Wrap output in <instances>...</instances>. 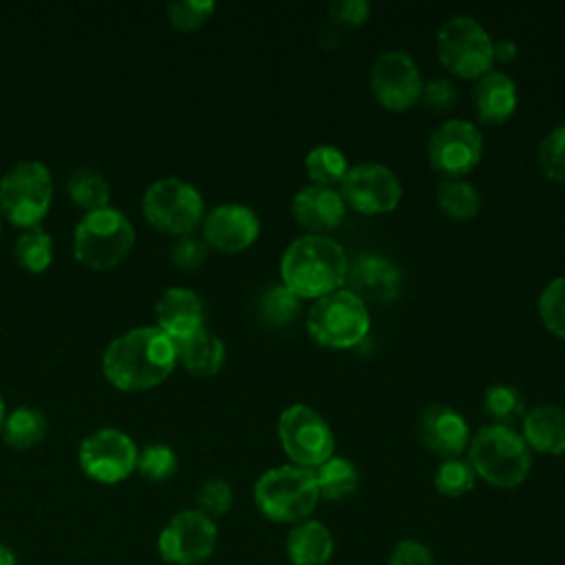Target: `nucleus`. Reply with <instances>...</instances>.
<instances>
[{
  "mask_svg": "<svg viewBox=\"0 0 565 565\" xmlns=\"http://www.w3.org/2000/svg\"><path fill=\"white\" fill-rule=\"evenodd\" d=\"M194 501H196L199 512L214 519V516L225 514L232 508L234 492H232L230 481H225L221 477H210L199 483V488L194 492Z\"/></svg>",
  "mask_w": 565,
  "mask_h": 565,
  "instance_id": "nucleus-37",
  "label": "nucleus"
},
{
  "mask_svg": "<svg viewBox=\"0 0 565 565\" xmlns=\"http://www.w3.org/2000/svg\"><path fill=\"white\" fill-rule=\"evenodd\" d=\"M347 212L342 194L331 185L307 183L291 199L294 218L309 230V234H324L335 227Z\"/></svg>",
  "mask_w": 565,
  "mask_h": 565,
  "instance_id": "nucleus-20",
  "label": "nucleus"
},
{
  "mask_svg": "<svg viewBox=\"0 0 565 565\" xmlns=\"http://www.w3.org/2000/svg\"><path fill=\"white\" fill-rule=\"evenodd\" d=\"M179 459L172 446L161 444V441H150L139 450L137 457V470L148 479V481H166L177 472Z\"/></svg>",
  "mask_w": 565,
  "mask_h": 565,
  "instance_id": "nucleus-35",
  "label": "nucleus"
},
{
  "mask_svg": "<svg viewBox=\"0 0 565 565\" xmlns=\"http://www.w3.org/2000/svg\"><path fill=\"white\" fill-rule=\"evenodd\" d=\"M437 57L459 77H481L492 71V38L486 26L466 13L441 22L435 38Z\"/></svg>",
  "mask_w": 565,
  "mask_h": 565,
  "instance_id": "nucleus-9",
  "label": "nucleus"
},
{
  "mask_svg": "<svg viewBox=\"0 0 565 565\" xmlns=\"http://www.w3.org/2000/svg\"><path fill=\"white\" fill-rule=\"evenodd\" d=\"M135 245L130 218L113 205L84 212L73 232V254L90 269H110L119 265Z\"/></svg>",
  "mask_w": 565,
  "mask_h": 565,
  "instance_id": "nucleus-4",
  "label": "nucleus"
},
{
  "mask_svg": "<svg viewBox=\"0 0 565 565\" xmlns=\"http://www.w3.org/2000/svg\"><path fill=\"white\" fill-rule=\"evenodd\" d=\"M305 170L311 183L333 188V183H340L349 170L347 154L331 143H318L305 154Z\"/></svg>",
  "mask_w": 565,
  "mask_h": 565,
  "instance_id": "nucleus-31",
  "label": "nucleus"
},
{
  "mask_svg": "<svg viewBox=\"0 0 565 565\" xmlns=\"http://www.w3.org/2000/svg\"><path fill=\"white\" fill-rule=\"evenodd\" d=\"M516 84L503 71H488L477 77L472 88V106L483 124H501L516 108Z\"/></svg>",
  "mask_w": 565,
  "mask_h": 565,
  "instance_id": "nucleus-21",
  "label": "nucleus"
},
{
  "mask_svg": "<svg viewBox=\"0 0 565 565\" xmlns=\"http://www.w3.org/2000/svg\"><path fill=\"white\" fill-rule=\"evenodd\" d=\"M139 448L119 428H97L79 441L77 461L86 477L97 483H119L137 470Z\"/></svg>",
  "mask_w": 565,
  "mask_h": 565,
  "instance_id": "nucleus-11",
  "label": "nucleus"
},
{
  "mask_svg": "<svg viewBox=\"0 0 565 565\" xmlns=\"http://www.w3.org/2000/svg\"><path fill=\"white\" fill-rule=\"evenodd\" d=\"M49 430L46 415L35 406H18L2 422V439L15 450H29L38 446Z\"/></svg>",
  "mask_w": 565,
  "mask_h": 565,
  "instance_id": "nucleus-25",
  "label": "nucleus"
},
{
  "mask_svg": "<svg viewBox=\"0 0 565 565\" xmlns=\"http://www.w3.org/2000/svg\"><path fill=\"white\" fill-rule=\"evenodd\" d=\"M371 93L388 110H406L422 95V73L417 62L404 49L380 51L369 68Z\"/></svg>",
  "mask_w": 565,
  "mask_h": 565,
  "instance_id": "nucleus-13",
  "label": "nucleus"
},
{
  "mask_svg": "<svg viewBox=\"0 0 565 565\" xmlns=\"http://www.w3.org/2000/svg\"><path fill=\"white\" fill-rule=\"evenodd\" d=\"M539 316L558 338H565V274L552 278L539 294Z\"/></svg>",
  "mask_w": 565,
  "mask_h": 565,
  "instance_id": "nucleus-36",
  "label": "nucleus"
},
{
  "mask_svg": "<svg viewBox=\"0 0 565 565\" xmlns=\"http://www.w3.org/2000/svg\"><path fill=\"white\" fill-rule=\"evenodd\" d=\"M521 437L530 450L543 455L565 452V408L556 404H539L525 411L521 419Z\"/></svg>",
  "mask_w": 565,
  "mask_h": 565,
  "instance_id": "nucleus-22",
  "label": "nucleus"
},
{
  "mask_svg": "<svg viewBox=\"0 0 565 565\" xmlns=\"http://www.w3.org/2000/svg\"><path fill=\"white\" fill-rule=\"evenodd\" d=\"M349 258L344 247L327 234H302L280 256V278L300 300L320 298L347 280Z\"/></svg>",
  "mask_w": 565,
  "mask_h": 565,
  "instance_id": "nucleus-2",
  "label": "nucleus"
},
{
  "mask_svg": "<svg viewBox=\"0 0 565 565\" xmlns=\"http://www.w3.org/2000/svg\"><path fill=\"white\" fill-rule=\"evenodd\" d=\"M318 486L313 470L294 463L265 470L254 483L258 510L276 523H300L318 505Z\"/></svg>",
  "mask_w": 565,
  "mask_h": 565,
  "instance_id": "nucleus-5",
  "label": "nucleus"
},
{
  "mask_svg": "<svg viewBox=\"0 0 565 565\" xmlns=\"http://www.w3.org/2000/svg\"><path fill=\"white\" fill-rule=\"evenodd\" d=\"M313 477L320 499L327 501H342L351 497L360 486L358 466L351 459L338 455H331L327 461L313 468Z\"/></svg>",
  "mask_w": 565,
  "mask_h": 565,
  "instance_id": "nucleus-26",
  "label": "nucleus"
},
{
  "mask_svg": "<svg viewBox=\"0 0 565 565\" xmlns=\"http://www.w3.org/2000/svg\"><path fill=\"white\" fill-rule=\"evenodd\" d=\"M536 166L550 181H565V121L541 137Z\"/></svg>",
  "mask_w": 565,
  "mask_h": 565,
  "instance_id": "nucleus-33",
  "label": "nucleus"
},
{
  "mask_svg": "<svg viewBox=\"0 0 565 565\" xmlns=\"http://www.w3.org/2000/svg\"><path fill=\"white\" fill-rule=\"evenodd\" d=\"M327 13L333 22L344 26H360L371 13L369 0H333L327 4Z\"/></svg>",
  "mask_w": 565,
  "mask_h": 565,
  "instance_id": "nucleus-41",
  "label": "nucleus"
},
{
  "mask_svg": "<svg viewBox=\"0 0 565 565\" xmlns=\"http://www.w3.org/2000/svg\"><path fill=\"white\" fill-rule=\"evenodd\" d=\"M477 475L470 466V461L466 459H444L433 477V483L437 488V492H441L444 497H461L466 492H470L475 488Z\"/></svg>",
  "mask_w": 565,
  "mask_h": 565,
  "instance_id": "nucleus-34",
  "label": "nucleus"
},
{
  "mask_svg": "<svg viewBox=\"0 0 565 565\" xmlns=\"http://www.w3.org/2000/svg\"><path fill=\"white\" fill-rule=\"evenodd\" d=\"M203 241L225 254L243 252L260 234L258 214L245 203H221L203 216Z\"/></svg>",
  "mask_w": 565,
  "mask_h": 565,
  "instance_id": "nucleus-17",
  "label": "nucleus"
},
{
  "mask_svg": "<svg viewBox=\"0 0 565 565\" xmlns=\"http://www.w3.org/2000/svg\"><path fill=\"white\" fill-rule=\"evenodd\" d=\"M285 550L291 565H327L333 554V534L324 523L305 519L289 530Z\"/></svg>",
  "mask_w": 565,
  "mask_h": 565,
  "instance_id": "nucleus-23",
  "label": "nucleus"
},
{
  "mask_svg": "<svg viewBox=\"0 0 565 565\" xmlns=\"http://www.w3.org/2000/svg\"><path fill=\"white\" fill-rule=\"evenodd\" d=\"M340 194L347 205L364 214L391 212L402 199V183L397 174L377 161H362L349 166L340 181Z\"/></svg>",
  "mask_w": 565,
  "mask_h": 565,
  "instance_id": "nucleus-15",
  "label": "nucleus"
},
{
  "mask_svg": "<svg viewBox=\"0 0 565 565\" xmlns=\"http://www.w3.org/2000/svg\"><path fill=\"white\" fill-rule=\"evenodd\" d=\"M13 258L22 269L42 274L53 260V236L42 225L24 227L15 238Z\"/></svg>",
  "mask_w": 565,
  "mask_h": 565,
  "instance_id": "nucleus-28",
  "label": "nucleus"
},
{
  "mask_svg": "<svg viewBox=\"0 0 565 565\" xmlns=\"http://www.w3.org/2000/svg\"><path fill=\"white\" fill-rule=\"evenodd\" d=\"M468 461L477 477L494 488L521 486L532 468V450L510 426L486 424L468 444Z\"/></svg>",
  "mask_w": 565,
  "mask_h": 565,
  "instance_id": "nucleus-3",
  "label": "nucleus"
},
{
  "mask_svg": "<svg viewBox=\"0 0 565 565\" xmlns=\"http://www.w3.org/2000/svg\"><path fill=\"white\" fill-rule=\"evenodd\" d=\"M214 9L212 0H172L168 2V20L179 31H194L212 18Z\"/></svg>",
  "mask_w": 565,
  "mask_h": 565,
  "instance_id": "nucleus-38",
  "label": "nucleus"
},
{
  "mask_svg": "<svg viewBox=\"0 0 565 565\" xmlns=\"http://www.w3.org/2000/svg\"><path fill=\"white\" fill-rule=\"evenodd\" d=\"M435 199H437V205L444 210V214L457 221L472 218L481 207L479 190L461 177H444L437 183Z\"/></svg>",
  "mask_w": 565,
  "mask_h": 565,
  "instance_id": "nucleus-27",
  "label": "nucleus"
},
{
  "mask_svg": "<svg viewBox=\"0 0 565 565\" xmlns=\"http://www.w3.org/2000/svg\"><path fill=\"white\" fill-rule=\"evenodd\" d=\"M428 163L444 177L468 174L483 154L481 130L468 119L450 117L441 121L426 143Z\"/></svg>",
  "mask_w": 565,
  "mask_h": 565,
  "instance_id": "nucleus-14",
  "label": "nucleus"
},
{
  "mask_svg": "<svg viewBox=\"0 0 565 565\" xmlns=\"http://www.w3.org/2000/svg\"><path fill=\"white\" fill-rule=\"evenodd\" d=\"M207 254H210V245L203 238H196L192 234L179 236L170 247V260L185 271L199 269L207 260Z\"/></svg>",
  "mask_w": 565,
  "mask_h": 565,
  "instance_id": "nucleus-39",
  "label": "nucleus"
},
{
  "mask_svg": "<svg viewBox=\"0 0 565 565\" xmlns=\"http://www.w3.org/2000/svg\"><path fill=\"white\" fill-rule=\"evenodd\" d=\"M218 530L214 519L194 510L177 512L161 530L157 547L159 556L172 565H199L207 561L216 547Z\"/></svg>",
  "mask_w": 565,
  "mask_h": 565,
  "instance_id": "nucleus-12",
  "label": "nucleus"
},
{
  "mask_svg": "<svg viewBox=\"0 0 565 565\" xmlns=\"http://www.w3.org/2000/svg\"><path fill=\"white\" fill-rule=\"evenodd\" d=\"M419 97L430 110H448L457 104V88L446 77H433L424 82Z\"/></svg>",
  "mask_w": 565,
  "mask_h": 565,
  "instance_id": "nucleus-40",
  "label": "nucleus"
},
{
  "mask_svg": "<svg viewBox=\"0 0 565 565\" xmlns=\"http://www.w3.org/2000/svg\"><path fill=\"white\" fill-rule=\"evenodd\" d=\"M516 53H519V46H516L514 40H508V38L492 40V60L494 62L508 64V62H512L516 57Z\"/></svg>",
  "mask_w": 565,
  "mask_h": 565,
  "instance_id": "nucleus-43",
  "label": "nucleus"
},
{
  "mask_svg": "<svg viewBox=\"0 0 565 565\" xmlns=\"http://www.w3.org/2000/svg\"><path fill=\"white\" fill-rule=\"evenodd\" d=\"M417 439L426 450L444 459H457L470 444V426L466 417L450 404L435 402L417 415Z\"/></svg>",
  "mask_w": 565,
  "mask_h": 565,
  "instance_id": "nucleus-16",
  "label": "nucleus"
},
{
  "mask_svg": "<svg viewBox=\"0 0 565 565\" xmlns=\"http://www.w3.org/2000/svg\"><path fill=\"white\" fill-rule=\"evenodd\" d=\"M177 360L192 375H216L225 364V344L212 329L203 327L194 335L177 342Z\"/></svg>",
  "mask_w": 565,
  "mask_h": 565,
  "instance_id": "nucleus-24",
  "label": "nucleus"
},
{
  "mask_svg": "<svg viewBox=\"0 0 565 565\" xmlns=\"http://www.w3.org/2000/svg\"><path fill=\"white\" fill-rule=\"evenodd\" d=\"M154 320L177 344L205 327V305L194 289L170 287L154 302Z\"/></svg>",
  "mask_w": 565,
  "mask_h": 565,
  "instance_id": "nucleus-18",
  "label": "nucleus"
},
{
  "mask_svg": "<svg viewBox=\"0 0 565 565\" xmlns=\"http://www.w3.org/2000/svg\"><path fill=\"white\" fill-rule=\"evenodd\" d=\"M4 399H2V395H0V428H2V422H4Z\"/></svg>",
  "mask_w": 565,
  "mask_h": 565,
  "instance_id": "nucleus-45",
  "label": "nucleus"
},
{
  "mask_svg": "<svg viewBox=\"0 0 565 565\" xmlns=\"http://www.w3.org/2000/svg\"><path fill=\"white\" fill-rule=\"evenodd\" d=\"M344 282H349L347 289L358 294L364 302H388L399 294L402 274L391 258L366 252L349 263Z\"/></svg>",
  "mask_w": 565,
  "mask_h": 565,
  "instance_id": "nucleus-19",
  "label": "nucleus"
},
{
  "mask_svg": "<svg viewBox=\"0 0 565 565\" xmlns=\"http://www.w3.org/2000/svg\"><path fill=\"white\" fill-rule=\"evenodd\" d=\"M66 192L79 207L90 212V210H99V207L108 205L110 183L106 181V177L99 170L79 168L68 177Z\"/></svg>",
  "mask_w": 565,
  "mask_h": 565,
  "instance_id": "nucleus-30",
  "label": "nucleus"
},
{
  "mask_svg": "<svg viewBox=\"0 0 565 565\" xmlns=\"http://www.w3.org/2000/svg\"><path fill=\"white\" fill-rule=\"evenodd\" d=\"M141 210L152 227L174 236L192 234L205 216L201 192L179 177L152 181L141 196Z\"/></svg>",
  "mask_w": 565,
  "mask_h": 565,
  "instance_id": "nucleus-8",
  "label": "nucleus"
},
{
  "mask_svg": "<svg viewBox=\"0 0 565 565\" xmlns=\"http://www.w3.org/2000/svg\"><path fill=\"white\" fill-rule=\"evenodd\" d=\"M53 201L51 170L35 159L18 161L0 179V210L13 223L24 227L40 225Z\"/></svg>",
  "mask_w": 565,
  "mask_h": 565,
  "instance_id": "nucleus-7",
  "label": "nucleus"
},
{
  "mask_svg": "<svg viewBox=\"0 0 565 565\" xmlns=\"http://www.w3.org/2000/svg\"><path fill=\"white\" fill-rule=\"evenodd\" d=\"M278 439L294 466L318 468L333 455V430L329 422L309 404H289L278 415Z\"/></svg>",
  "mask_w": 565,
  "mask_h": 565,
  "instance_id": "nucleus-10",
  "label": "nucleus"
},
{
  "mask_svg": "<svg viewBox=\"0 0 565 565\" xmlns=\"http://www.w3.org/2000/svg\"><path fill=\"white\" fill-rule=\"evenodd\" d=\"M177 364V344L157 324L135 327L108 342L102 353L104 377L124 393L161 384Z\"/></svg>",
  "mask_w": 565,
  "mask_h": 565,
  "instance_id": "nucleus-1",
  "label": "nucleus"
},
{
  "mask_svg": "<svg viewBox=\"0 0 565 565\" xmlns=\"http://www.w3.org/2000/svg\"><path fill=\"white\" fill-rule=\"evenodd\" d=\"M309 335L327 349L358 347L371 329L369 305L347 287L313 300L307 313Z\"/></svg>",
  "mask_w": 565,
  "mask_h": 565,
  "instance_id": "nucleus-6",
  "label": "nucleus"
},
{
  "mask_svg": "<svg viewBox=\"0 0 565 565\" xmlns=\"http://www.w3.org/2000/svg\"><path fill=\"white\" fill-rule=\"evenodd\" d=\"M300 311V298L282 282L267 287L258 298V316L267 327L280 329L294 322Z\"/></svg>",
  "mask_w": 565,
  "mask_h": 565,
  "instance_id": "nucleus-32",
  "label": "nucleus"
},
{
  "mask_svg": "<svg viewBox=\"0 0 565 565\" xmlns=\"http://www.w3.org/2000/svg\"><path fill=\"white\" fill-rule=\"evenodd\" d=\"M0 565H18V558H15L13 550L2 545V543H0Z\"/></svg>",
  "mask_w": 565,
  "mask_h": 565,
  "instance_id": "nucleus-44",
  "label": "nucleus"
},
{
  "mask_svg": "<svg viewBox=\"0 0 565 565\" xmlns=\"http://www.w3.org/2000/svg\"><path fill=\"white\" fill-rule=\"evenodd\" d=\"M388 565H437V561L422 541L404 539L393 547Z\"/></svg>",
  "mask_w": 565,
  "mask_h": 565,
  "instance_id": "nucleus-42",
  "label": "nucleus"
},
{
  "mask_svg": "<svg viewBox=\"0 0 565 565\" xmlns=\"http://www.w3.org/2000/svg\"><path fill=\"white\" fill-rule=\"evenodd\" d=\"M483 411L492 424L512 428L525 415V399L516 386L497 382L483 391Z\"/></svg>",
  "mask_w": 565,
  "mask_h": 565,
  "instance_id": "nucleus-29",
  "label": "nucleus"
}]
</instances>
